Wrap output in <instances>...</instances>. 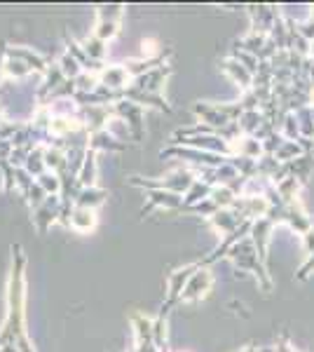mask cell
Segmentation results:
<instances>
[{
	"instance_id": "cell-17",
	"label": "cell",
	"mask_w": 314,
	"mask_h": 352,
	"mask_svg": "<svg viewBox=\"0 0 314 352\" xmlns=\"http://www.w3.org/2000/svg\"><path fill=\"white\" fill-rule=\"evenodd\" d=\"M221 71H223V73H227V76L232 78V82H235L237 87H242V92H249L251 85H254V76H251V73H249L242 64H239V61L232 59V56H230V59L223 61V64H221Z\"/></svg>"
},
{
	"instance_id": "cell-16",
	"label": "cell",
	"mask_w": 314,
	"mask_h": 352,
	"mask_svg": "<svg viewBox=\"0 0 314 352\" xmlns=\"http://www.w3.org/2000/svg\"><path fill=\"white\" fill-rule=\"evenodd\" d=\"M174 71L171 66H159L155 71L146 73L144 78H139V80H134V85L139 89H144V92H150V94H157L159 96V89H162L164 80H167V76Z\"/></svg>"
},
{
	"instance_id": "cell-19",
	"label": "cell",
	"mask_w": 314,
	"mask_h": 352,
	"mask_svg": "<svg viewBox=\"0 0 314 352\" xmlns=\"http://www.w3.org/2000/svg\"><path fill=\"white\" fill-rule=\"evenodd\" d=\"M71 230L76 232H89L96 228V212L94 209H82V207H76L71 214Z\"/></svg>"
},
{
	"instance_id": "cell-3",
	"label": "cell",
	"mask_w": 314,
	"mask_h": 352,
	"mask_svg": "<svg viewBox=\"0 0 314 352\" xmlns=\"http://www.w3.org/2000/svg\"><path fill=\"white\" fill-rule=\"evenodd\" d=\"M195 181H197L195 172H190V169H176V172H171L167 179H159V181L144 179V176H131L129 184L139 186V188L171 190V192H179V195H186V192L192 188V184H195Z\"/></svg>"
},
{
	"instance_id": "cell-26",
	"label": "cell",
	"mask_w": 314,
	"mask_h": 352,
	"mask_svg": "<svg viewBox=\"0 0 314 352\" xmlns=\"http://www.w3.org/2000/svg\"><path fill=\"white\" fill-rule=\"evenodd\" d=\"M211 200H214V204L218 209H230L232 204L237 202V192L235 190H230L227 186H218V188H214L211 190Z\"/></svg>"
},
{
	"instance_id": "cell-13",
	"label": "cell",
	"mask_w": 314,
	"mask_h": 352,
	"mask_svg": "<svg viewBox=\"0 0 314 352\" xmlns=\"http://www.w3.org/2000/svg\"><path fill=\"white\" fill-rule=\"evenodd\" d=\"M209 223L214 226V228L218 230L223 237H227V235H232V232H235L239 226L244 223V219L239 217L235 209H218V212H216L214 217L209 219Z\"/></svg>"
},
{
	"instance_id": "cell-4",
	"label": "cell",
	"mask_w": 314,
	"mask_h": 352,
	"mask_svg": "<svg viewBox=\"0 0 314 352\" xmlns=\"http://www.w3.org/2000/svg\"><path fill=\"white\" fill-rule=\"evenodd\" d=\"M199 268H202V261H195V263L186 265V268H179V270L169 272V277H167V300L162 303V310L171 312L174 305L181 303V294H183L188 280H190V277L195 275Z\"/></svg>"
},
{
	"instance_id": "cell-24",
	"label": "cell",
	"mask_w": 314,
	"mask_h": 352,
	"mask_svg": "<svg viewBox=\"0 0 314 352\" xmlns=\"http://www.w3.org/2000/svg\"><path fill=\"white\" fill-rule=\"evenodd\" d=\"M24 169L31 176H36V179L40 174L47 172V167H45V146H36V148L28 153V160L24 164Z\"/></svg>"
},
{
	"instance_id": "cell-10",
	"label": "cell",
	"mask_w": 314,
	"mask_h": 352,
	"mask_svg": "<svg viewBox=\"0 0 314 352\" xmlns=\"http://www.w3.org/2000/svg\"><path fill=\"white\" fill-rule=\"evenodd\" d=\"M115 113L129 122V129L136 141L144 139V124H141V120H144V106L131 104V101H120V104H115Z\"/></svg>"
},
{
	"instance_id": "cell-11",
	"label": "cell",
	"mask_w": 314,
	"mask_h": 352,
	"mask_svg": "<svg viewBox=\"0 0 314 352\" xmlns=\"http://www.w3.org/2000/svg\"><path fill=\"white\" fill-rule=\"evenodd\" d=\"M129 73L124 64H115V66H106L104 71L99 73V85L101 87H108L113 92H122V89L129 87Z\"/></svg>"
},
{
	"instance_id": "cell-6",
	"label": "cell",
	"mask_w": 314,
	"mask_h": 352,
	"mask_svg": "<svg viewBox=\"0 0 314 352\" xmlns=\"http://www.w3.org/2000/svg\"><path fill=\"white\" fill-rule=\"evenodd\" d=\"M211 287H214V275H211V270L207 265H202V268L188 280L183 294H181V303H197V300L207 298Z\"/></svg>"
},
{
	"instance_id": "cell-25",
	"label": "cell",
	"mask_w": 314,
	"mask_h": 352,
	"mask_svg": "<svg viewBox=\"0 0 314 352\" xmlns=\"http://www.w3.org/2000/svg\"><path fill=\"white\" fill-rule=\"evenodd\" d=\"M300 155H305V151H302V146L298 141H284V144L279 146V151L275 153L277 162H282V164L295 160V157H300Z\"/></svg>"
},
{
	"instance_id": "cell-14",
	"label": "cell",
	"mask_w": 314,
	"mask_h": 352,
	"mask_svg": "<svg viewBox=\"0 0 314 352\" xmlns=\"http://www.w3.org/2000/svg\"><path fill=\"white\" fill-rule=\"evenodd\" d=\"M5 56L8 59H19V61H24V64L31 68V71H40V73H47V59L45 56H40L36 54L33 50H28V47H8V52H5Z\"/></svg>"
},
{
	"instance_id": "cell-32",
	"label": "cell",
	"mask_w": 314,
	"mask_h": 352,
	"mask_svg": "<svg viewBox=\"0 0 314 352\" xmlns=\"http://www.w3.org/2000/svg\"><path fill=\"white\" fill-rule=\"evenodd\" d=\"M188 212H195V214H202V217L211 219L216 212H218V207H216V204H214V200H211V197H207V200H202V202L192 204V207L188 209Z\"/></svg>"
},
{
	"instance_id": "cell-27",
	"label": "cell",
	"mask_w": 314,
	"mask_h": 352,
	"mask_svg": "<svg viewBox=\"0 0 314 352\" xmlns=\"http://www.w3.org/2000/svg\"><path fill=\"white\" fill-rule=\"evenodd\" d=\"M82 50H85V54H87L92 61H99V64H104V54H106V43L104 41H99L96 36H89L87 41L82 43Z\"/></svg>"
},
{
	"instance_id": "cell-8",
	"label": "cell",
	"mask_w": 314,
	"mask_h": 352,
	"mask_svg": "<svg viewBox=\"0 0 314 352\" xmlns=\"http://www.w3.org/2000/svg\"><path fill=\"white\" fill-rule=\"evenodd\" d=\"M61 214V200L59 195H47V200L40 204L38 209H33V223H36V228L40 235H45L47 232L49 226L54 223L56 219H59Z\"/></svg>"
},
{
	"instance_id": "cell-21",
	"label": "cell",
	"mask_w": 314,
	"mask_h": 352,
	"mask_svg": "<svg viewBox=\"0 0 314 352\" xmlns=\"http://www.w3.org/2000/svg\"><path fill=\"white\" fill-rule=\"evenodd\" d=\"M108 197V190L106 188H82L76 200V207H82V209H96L106 202Z\"/></svg>"
},
{
	"instance_id": "cell-2",
	"label": "cell",
	"mask_w": 314,
	"mask_h": 352,
	"mask_svg": "<svg viewBox=\"0 0 314 352\" xmlns=\"http://www.w3.org/2000/svg\"><path fill=\"white\" fill-rule=\"evenodd\" d=\"M227 258H230L239 270L254 272L256 280H258V285L265 289V292H272V277H270V272H267V265L258 258V252H256L251 237L239 240L235 247L227 252Z\"/></svg>"
},
{
	"instance_id": "cell-34",
	"label": "cell",
	"mask_w": 314,
	"mask_h": 352,
	"mask_svg": "<svg viewBox=\"0 0 314 352\" xmlns=\"http://www.w3.org/2000/svg\"><path fill=\"white\" fill-rule=\"evenodd\" d=\"M302 244H305V254H307V256H312V254H314V226L305 232V235H302Z\"/></svg>"
},
{
	"instance_id": "cell-22",
	"label": "cell",
	"mask_w": 314,
	"mask_h": 352,
	"mask_svg": "<svg viewBox=\"0 0 314 352\" xmlns=\"http://www.w3.org/2000/svg\"><path fill=\"white\" fill-rule=\"evenodd\" d=\"M89 148L92 151H124V144H117V139L113 134H108L106 129L89 134Z\"/></svg>"
},
{
	"instance_id": "cell-12",
	"label": "cell",
	"mask_w": 314,
	"mask_h": 352,
	"mask_svg": "<svg viewBox=\"0 0 314 352\" xmlns=\"http://www.w3.org/2000/svg\"><path fill=\"white\" fill-rule=\"evenodd\" d=\"M155 207H164V209H181L183 207V195H179V192H171V190H150V195H148V204L144 209H141V214L153 212Z\"/></svg>"
},
{
	"instance_id": "cell-20",
	"label": "cell",
	"mask_w": 314,
	"mask_h": 352,
	"mask_svg": "<svg viewBox=\"0 0 314 352\" xmlns=\"http://www.w3.org/2000/svg\"><path fill=\"white\" fill-rule=\"evenodd\" d=\"M78 181L82 188H94L96 186V151L87 148V153H85V162L78 172Z\"/></svg>"
},
{
	"instance_id": "cell-29",
	"label": "cell",
	"mask_w": 314,
	"mask_h": 352,
	"mask_svg": "<svg viewBox=\"0 0 314 352\" xmlns=\"http://www.w3.org/2000/svg\"><path fill=\"white\" fill-rule=\"evenodd\" d=\"M232 59L239 61L247 71L251 73V76H256L258 73V66H260V59L258 56H254V54H249V52H242V50H232Z\"/></svg>"
},
{
	"instance_id": "cell-33",
	"label": "cell",
	"mask_w": 314,
	"mask_h": 352,
	"mask_svg": "<svg viewBox=\"0 0 314 352\" xmlns=\"http://www.w3.org/2000/svg\"><path fill=\"white\" fill-rule=\"evenodd\" d=\"M312 272H314V254H312V256H307L305 263L300 265V270L295 272V280H300V282L307 280V277H310Z\"/></svg>"
},
{
	"instance_id": "cell-9",
	"label": "cell",
	"mask_w": 314,
	"mask_h": 352,
	"mask_svg": "<svg viewBox=\"0 0 314 352\" xmlns=\"http://www.w3.org/2000/svg\"><path fill=\"white\" fill-rule=\"evenodd\" d=\"M272 230H275V223H272L270 219L260 217L254 221V226H251V242H254L256 252H258V258L262 263L267 265V244H270V237H272Z\"/></svg>"
},
{
	"instance_id": "cell-5",
	"label": "cell",
	"mask_w": 314,
	"mask_h": 352,
	"mask_svg": "<svg viewBox=\"0 0 314 352\" xmlns=\"http://www.w3.org/2000/svg\"><path fill=\"white\" fill-rule=\"evenodd\" d=\"M122 5H101L99 8V21H96L94 36L99 41H113L120 33V19H122Z\"/></svg>"
},
{
	"instance_id": "cell-7",
	"label": "cell",
	"mask_w": 314,
	"mask_h": 352,
	"mask_svg": "<svg viewBox=\"0 0 314 352\" xmlns=\"http://www.w3.org/2000/svg\"><path fill=\"white\" fill-rule=\"evenodd\" d=\"M251 14V31L270 36V31L275 28V21L282 16L279 8H267V5H249Z\"/></svg>"
},
{
	"instance_id": "cell-31",
	"label": "cell",
	"mask_w": 314,
	"mask_h": 352,
	"mask_svg": "<svg viewBox=\"0 0 314 352\" xmlns=\"http://www.w3.org/2000/svg\"><path fill=\"white\" fill-rule=\"evenodd\" d=\"M31 73V68H28L24 61L19 59H8L5 56V66H3V76H10V78H24Z\"/></svg>"
},
{
	"instance_id": "cell-35",
	"label": "cell",
	"mask_w": 314,
	"mask_h": 352,
	"mask_svg": "<svg viewBox=\"0 0 314 352\" xmlns=\"http://www.w3.org/2000/svg\"><path fill=\"white\" fill-rule=\"evenodd\" d=\"M239 352H262V350H258L256 345H249V348H244V350H239Z\"/></svg>"
},
{
	"instance_id": "cell-23",
	"label": "cell",
	"mask_w": 314,
	"mask_h": 352,
	"mask_svg": "<svg viewBox=\"0 0 314 352\" xmlns=\"http://www.w3.org/2000/svg\"><path fill=\"white\" fill-rule=\"evenodd\" d=\"M211 186L209 184H204V181H195L192 184V188L186 192V197H183V207H181V212H188V209L192 207V204H197V202H202V200H207V197L211 195Z\"/></svg>"
},
{
	"instance_id": "cell-28",
	"label": "cell",
	"mask_w": 314,
	"mask_h": 352,
	"mask_svg": "<svg viewBox=\"0 0 314 352\" xmlns=\"http://www.w3.org/2000/svg\"><path fill=\"white\" fill-rule=\"evenodd\" d=\"M36 181H38L40 186H43V190L47 192V195H59V192H61V179L54 172L40 174Z\"/></svg>"
},
{
	"instance_id": "cell-30",
	"label": "cell",
	"mask_w": 314,
	"mask_h": 352,
	"mask_svg": "<svg viewBox=\"0 0 314 352\" xmlns=\"http://www.w3.org/2000/svg\"><path fill=\"white\" fill-rule=\"evenodd\" d=\"M59 66H61V71H64V76L68 78V80H78V78L85 73V71H82V66H80L78 61L73 59V56L68 54V52H66L64 56H61Z\"/></svg>"
},
{
	"instance_id": "cell-15",
	"label": "cell",
	"mask_w": 314,
	"mask_h": 352,
	"mask_svg": "<svg viewBox=\"0 0 314 352\" xmlns=\"http://www.w3.org/2000/svg\"><path fill=\"white\" fill-rule=\"evenodd\" d=\"M284 167H287L289 176H295L300 181V186H307V181H310V176L314 172V153H305V155L287 162Z\"/></svg>"
},
{
	"instance_id": "cell-18",
	"label": "cell",
	"mask_w": 314,
	"mask_h": 352,
	"mask_svg": "<svg viewBox=\"0 0 314 352\" xmlns=\"http://www.w3.org/2000/svg\"><path fill=\"white\" fill-rule=\"evenodd\" d=\"M129 324H131V329H134L136 345L153 343V320H148L144 312H131Z\"/></svg>"
},
{
	"instance_id": "cell-1",
	"label": "cell",
	"mask_w": 314,
	"mask_h": 352,
	"mask_svg": "<svg viewBox=\"0 0 314 352\" xmlns=\"http://www.w3.org/2000/svg\"><path fill=\"white\" fill-rule=\"evenodd\" d=\"M24 270H26V256L19 244H14L12 270H10V282H8V317H5V324L0 329V348L16 345L21 333H26V329H24V308H26Z\"/></svg>"
}]
</instances>
